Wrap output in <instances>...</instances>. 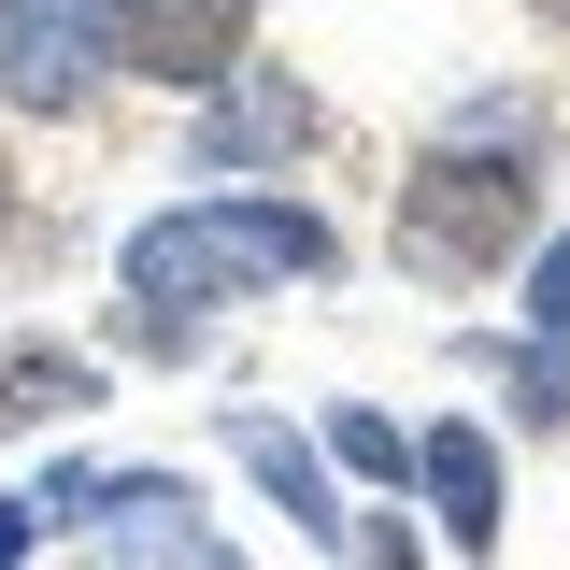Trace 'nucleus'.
Instances as JSON below:
<instances>
[{"label": "nucleus", "mask_w": 570, "mask_h": 570, "mask_svg": "<svg viewBox=\"0 0 570 570\" xmlns=\"http://www.w3.org/2000/svg\"><path fill=\"white\" fill-rule=\"evenodd\" d=\"M243 43H257V0H115V58H129L142 86L214 100V86L243 71Z\"/></svg>", "instance_id": "39448f33"}, {"label": "nucleus", "mask_w": 570, "mask_h": 570, "mask_svg": "<svg viewBox=\"0 0 570 570\" xmlns=\"http://www.w3.org/2000/svg\"><path fill=\"white\" fill-rule=\"evenodd\" d=\"M43 528H58V513H43V499H0V570L29 557V542H43Z\"/></svg>", "instance_id": "f8f14e48"}, {"label": "nucleus", "mask_w": 570, "mask_h": 570, "mask_svg": "<svg viewBox=\"0 0 570 570\" xmlns=\"http://www.w3.org/2000/svg\"><path fill=\"white\" fill-rule=\"evenodd\" d=\"M343 272V228L285 186H228V200H171L115 243V343L129 356H186L200 314L257 299V285H314Z\"/></svg>", "instance_id": "f257e3e1"}, {"label": "nucleus", "mask_w": 570, "mask_h": 570, "mask_svg": "<svg viewBox=\"0 0 570 570\" xmlns=\"http://www.w3.org/2000/svg\"><path fill=\"white\" fill-rule=\"evenodd\" d=\"M542 243V171L513 157V142H428L414 171H400V214H385V257H400V285H485L513 272Z\"/></svg>", "instance_id": "f03ea898"}, {"label": "nucleus", "mask_w": 570, "mask_h": 570, "mask_svg": "<svg viewBox=\"0 0 570 570\" xmlns=\"http://www.w3.org/2000/svg\"><path fill=\"white\" fill-rule=\"evenodd\" d=\"M328 456H343L356 485H414V428H385L371 400H328Z\"/></svg>", "instance_id": "9d476101"}, {"label": "nucleus", "mask_w": 570, "mask_h": 570, "mask_svg": "<svg viewBox=\"0 0 570 570\" xmlns=\"http://www.w3.org/2000/svg\"><path fill=\"white\" fill-rule=\"evenodd\" d=\"M115 0H0V115H29V129H71V115H100V86H115Z\"/></svg>", "instance_id": "7ed1b4c3"}, {"label": "nucleus", "mask_w": 570, "mask_h": 570, "mask_svg": "<svg viewBox=\"0 0 570 570\" xmlns=\"http://www.w3.org/2000/svg\"><path fill=\"white\" fill-rule=\"evenodd\" d=\"M414 499H428V528H442L471 570H499V442H485L471 414H442V428L414 442Z\"/></svg>", "instance_id": "423d86ee"}, {"label": "nucleus", "mask_w": 570, "mask_h": 570, "mask_svg": "<svg viewBox=\"0 0 570 570\" xmlns=\"http://www.w3.org/2000/svg\"><path fill=\"white\" fill-rule=\"evenodd\" d=\"M228 456H243V471H257V485H272V513L285 528H299V542H328V557H356V513H343V485H328V471H314V442H299V428H228Z\"/></svg>", "instance_id": "0eeeda50"}, {"label": "nucleus", "mask_w": 570, "mask_h": 570, "mask_svg": "<svg viewBox=\"0 0 570 570\" xmlns=\"http://www.w3.org/2000/svg\"><path fill=\"white\" fill-rule=\"evenodd\" d=\"M456 356H471L499 400H513V428H570V343L513 328V343H456Z\"/></svg>", "instance_id": "1a4fd4ad"}, {"label": "nucleus", "mask_w": 570, "mask_h": 570, "mask_svg": "<svg viewBox=\"0 0 570 570\" xmlns=\"http://www.w3.org/2000/svg\"><path fill=\"white\" fill-rule=\"evenodd\" d=\"M86 400H100V371L71 343H0V442H14V428H71Z\"/></svg>", "instance_id": "6e6552de"}, {"label": "nucleus", "mask_w": 570, "mask_h": 570, "mask_svg": "<svg viewBox=\"0 0 570 570\" xmlns=\"http://www.w3.org/2000/svg\"><path fill=\"white\" fill-rule=\"evenodd\" d=\"M528 328H542V343H570V228H542V243H528Z\"/></svg>", "instance_id": "9b49d317"}, {"label": "nucleus", "mask_w": 570, "mask_h": 570, "mask_svg": "<svg viewBox=\"0 0 570 570\" xmlns=\"http://www.w3.org/2000/svg\"><path fill=\"white\" fill-rule=\"evenodd\" d=\"M314 142H328V100L285 58H243L200 100V171H285V157H314Z\"/></svg>", "instance_id": "20e7f679"}, {"label": "nucleus", "mask_w": 570, "mask_h": 570, "mask_svg": "<svg viewBox=\"0 0 570 570\" xmlns=\"http://www.w3.org/2000/svg\"><path fill=\"white\" fill-rule=\"evenodd\" d=\"M528 14H542V29H570V0H528Z\"/></svg>", "instance_id": "ddd939ff"}]
</instances>
